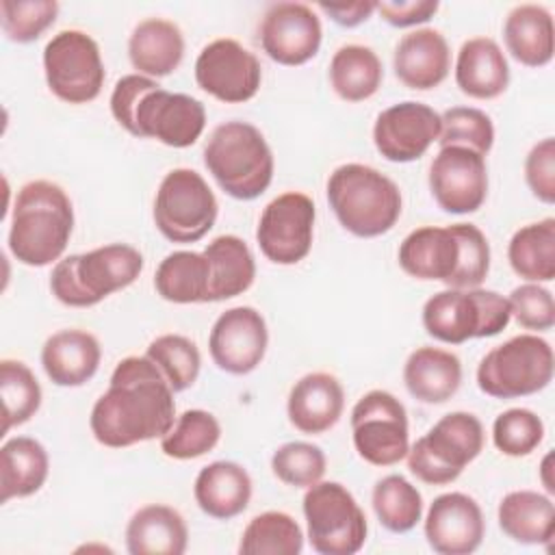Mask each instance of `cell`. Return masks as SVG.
Here are the masks:
<instances>
[{
    "mask_svg": "<svg viewBox=\"0 0 555 555\" xmlns=\"http://www.w3.org/2000/svg\"><path fill=\"white\" fill-rule=\"evenodd\" d=\"M399 267L416 280L442 282L449 286L460 269L462 247L453 225H423L412 230L399 245Z\"/></svg>",
    "mask_w": 555,
    "mask_h": 555,
    "instance_id": "cell-22",
    "label": "cell"
},
{
    "mask_svg": "<svg viewBox=\"0 0 555 555\" xmlns=\"http://www.w3.org/2000/svg\"><path fill=\"white\" fill-rule=\"evenodd\" d=\"M43 74L61 102H93L106 78L98 41L78 28L56 33L43 48Z\"/></svg>",
    "mask_w": 555,
    "mask_h": 555,
    "instance_id": "cell-12",
    "label": "cell"
},
{
    "mask_svg": "<svg viewBox=\"0 0 555 555\" xmlns=\"http://www.w3.org/2000/svg\"><path fill=\"white\" fill-rule=\"evenodd\" d=\"M460 238L462 260L457 273L447 288H475L488 278L490 271V243L475 223H453Z\"/></svg>",
    "mask_w": 555,
    "mask_h": 555,
    "instance_id": "cell-46",
    "label": "cell"
},
{
    "mask_svg": "<svg viewBox=\"0 0 555 555\" xmlns=\"http://www.w3.org/2000/svg\"><path fill=\"white\" fill-rule=\"evenodd\" d=\"M50 473L46 447L30 436L9 438L0 449V503L39 492Z\"/></svg>",
    "mask_w": 555,
    "mask_h": 555,
    "instance_id": "cell-32",
    "label": "cell"
},
{
    "mask_svg": "<svg viewBox=\"0 0 555 555\" xmlns=\"http://www.w3.org/2000/svg\"><path fill=\"white\" fill-rule=\"evenodd\" d=\"M186 546V522L169 505H143L126 525V551L130 555H182Z\"/></svg>",
    "mask_w": 555,
    "mask_h": 555,
    "instance_id": "cell-29",
    "label": "cell"
},
{
    "mask_svg": "<svg viewBox=\"0 0 555 555\" xmlns=\"http://www.w3.org/2000/svg\"><path fill=\"white\" fill-rule=\"evenodd\" d=\"M421 319L431 338L462 345L501 334L512 321V310L507 297L490 288H444L423 304Z\"/></svg>",
    "mask_w": 555,
    "mask_h": 555,
    "instance_id": "cell-7",
    "label": "cell"
},
{
    "mask_svg": "<svg viewBox=\"0 0 555 555\" xmlns=\"http://www.w3.org/2000/svg\"><path fill=\"white\" fill-rule=\"evenodd\" d=\"M371 503L379 525L390 533H408L423 518V496L418 488L397 473L382 477L373 486Z\"/></svg>",
    "mask_w": 555,
    "mask_h": 555,
    "instance_id": "cell-37",
    "label": "cell"
},
{
    "mask_svg": "<svg viewBox=\"0 0 555 555\" xmlns=\"http://www.w3.org/2000/svg\"><path fill=\"white\" fill-rule=\"evenodd\" d=\"M332 22H336L338 26H345V28H353V26H360L362 22H366L375 9H377V2H340V4H334V2H319L317 4Z\"/></svg>",
    "mask_w": 555,
    "mask_h": 555,
    "instance_id": "cell-50",
    "label": "cell"
},
{
    "mask_svg": "<svg viewBox=\"0 0 555 555\" xmlns=\"http://www.w3.org/2000/svg\"><path fill=\"white\" fill-rule=\"evenodd\" d=\"M544 440L542 418L527 408H509L492 423V442L507 457H525Z\"/></svg>",
    "mask_w": 555,
    "mask_h": 555,
    "instance_id": "cell-45",
    "label": "cell"
},
{
    "mask_svg": "<svg viewBox=\"0 0 555 555\" xmlns=\"http://www.w3.org/2000/svg\"><path fill=\"white\" fill-rule=\"evenodd\" d=\"M425 540L438 555H470L486 535L479 503L464 492H444L434 499L423 522Z\"/></svg>",
    "mask_w": 555,
    "mask_h": 555,
    "instance_id": "cell-20",
    "label": "cell"
},
{
    "mask_svg": "<svg viewBox=\"0 0 555 555\" xmlns=\"http://www.w3.org/2000/svg\"><path fill=\"white\" fill-rule=\"evenodd\" d=\"M115 121L139 139H156L169 147L193 145L206 128V108L197 98L171 93L143 74L121 76L111 93Z\"/></svg>",
    "mask_w": 555,
    "mask_h": 555,
    "instance_id": "cell-2",
    "label": "cell"
},
{
    "mask_svg": "<svg viewBox=\"0 0 555 555\" xmlns=\"http://www.w3.org/2000/svg\"><path fill=\"white\" fill-rule=\"evenodd\" d=\"M408 392L427 405L449 401L462 384V362L455 353L440 347H418L403 364Z\"/></svg>",
    "mask_w": 555,
    "mask_h": 555,
    "instance_id": "cell-28",
    "label": "cell"
},
{
    "mask_svg": "<svg viewBox=\"0 0 555 555\" xmlns=\"http://www.w3.org/2000/svg\"><path fill=\"white\" fill-rule=\"evenodd\" d=\"M525 182L533 197L544 204L555 202V139L544 137L525 158Z\"/></svg>",
    "mask_w": 555,
    "mask_h": 555,
    "instance_id": "cell-48",
    "label": "cell"
},
{
    "mask_svg": "<svg viewBox=\"0 0 555 555\" xmlns=\"http://www.w3.org/2000/svg\"><path fill=\"white\" fill-rule=\"evenodd\" d=\"M100 360V340L78 327L54 332L41 347V366L48 379L61 388L87 384L98 373Z\"/></svg>",
    "mask_w": 555,
    "mask_h": 555,
    "instance_id": "cell-24",
    "label": "cell"
},
{
    "mask_svg": "<svg viewBox=\"0 0 555 555\" xmlns=\"http://www.w3.org/2000/svg\"><path fill=\"white\" fill-rule=\"evenodd\" d=\"M195 82L202 91L225 104L251 100L262 82L258 56L232 37H221L202 48L195 59Z\"/></svg>",
    "mask_w": 555,
    "mask_h": 555,
    "instance_id": "cell-15",
    "label": "cell"
},
{
    "mask_svg": "<svg viewBox=\"0 0 555 555\" xmlns=\"http://www.w3.org/2000/svg\"><path fill=\"white\" fill-rule=\"evenodd\" d=\"M219 215V204L202 173L176 167L160 180L152 217L158 232L171 243H195L204 238Z\"/></svg>",
    "mask_w": 555,
    "mask_h": 555,
    "instance_id": "cell-10",
    "label": "cell"
},
{
    "mask_svg": "<svg viewBox=\"0 0 555 555\" xmlns=\"http://www.w3.org/2000/svg\"><path fill=\"white\" fill-rule=\"evenodd\" d=\"M145 356L158 366L173 392L191 388L199 377L202 353L197 345L182 334L156 336L147 345Z\"/></svg>",
    "mask_w": 555,
    "mask_h": 555,
    "instance_id": "cell-41",
    "label": "cell"
},
{
    "mask_svg": "<svg viewBox=\"0 0 555 555\" xmlns=\"http://www.w3.org/2000/svg\"><path fill=\"white\" fill-rule=\"evenodd\" d=\"M384 65L377 52L362 43L340 46L330 61V85L345 102H362L377 93Z\"/></svg>",
    "mask_w": 555,
    "mask_h": 555,
    "instance_id": "cell-35",
    "label": "cell"
},
{
    "mask_svg": "<svg viewBox=\"0 0 555 555\" xmlns=\"http://www.w3.org/2000/svg\"><path fill=\"white\" fill-rule=\"evenodd\" d=\"M156 293L171 304H206L210 295V262L204 251H171L154 273Z\"/></svg>",
    "mask_w": 555,
    "mask_h": 555,
    "instance_id": "cell-34",
    "label": "cell"
},
{
    "mask_svg": "<svg viewBox=\"0 0 555 555\" xmlns=\"http://www.w3.org/2000/svg\"><path fill=\"white\" fill-rule=\"evenodd\" d=\"M317 208L312 197L301 191H286L273 197L258 219L256 243L273 264H297L310 249L314 238Z\"/></svg>",
    "mask_w": 555,
    "mask_h": 555,
    "instance_id": "cell-14",
    "label": "cell"
},
{
    "mask_svg": "<svg viewBox=\"0 0 555 555\" xmlns=\"http://www.w3.org/2000/svg\"><path fill=\"white\" fill-rule=\"evenodd\" d=\"M204 256L210 262V295L208 301H225L243 295L256 278V260L249 245L236 234L215 236Z\"/></svg>",
    "mask_w": 555,
    "mask_h": 555,
    "instance_id": "cell-33",
    "label": "cell"
},
{
    "mask_svg": "<svg viewBox=\"0 0 555 555\" xmlns=\"http://www.w3.org/2000/svg\"><path fill=\"white\" fill-rule=\"evenodd\" d=\"M501 531L518 544H551L555 535V505L551 496L535 490L507 492L499 507Z\"/></svg>",
    "mask_w": 555,
    "mask_h": 555,
    "instance_id": "cell-31",
    "label": "cell"
},
{
    "mask_svg": "<svg viewBox=\"0 0 555 555\" xmlns=\"http://www.w3.org/2000/svg\"><path fill=\"white\" fill-rule=\"evenodd\" d=\"M74 232V206L65 189L52 180H30L20 186L11 225L9 251L26 267L59 262Z\"/></svg>",
    "mask_w": 555,
    "mask_h": 555,
    "instance_id": "cell-3",
    "label": "cell"
},
{
    "mask_svg": "<svg viewBox=\"0 0 555 555\" xmlns=\"http://www.w3.org/2000/svg\"><path fill=\"white\" fill-rule=\"evenodd\" d=\"M455 85L473 100H494L509 85V65L492 37L466 39L455 59Z\"/></svg>",
    "mask_w": 555,
    "mask_h": 555,
    "instance_id": "cell-25",
    "label": "cell"
},
{
    "mask_svg": "<svg viewBox=\"0 0 555 555\" xmlns=\"http://www.w3.org/2000/svg\"><path fill=\"white\" fill-rule=\"evenodd\" d=\"M56 0H2L0 26L9 41L30 43L37 41L59 15Z\"/></svg>",
    "mask_w": 555,
    "mask_h": 555,
    "instance_id": "cell-44",
    "label": "cell"
},
{
    "mask_svg": "<svg viewBox=\"0 0 555 555\" xmlns=\"http://www.w3.org/2000/svg\"><path fill=\"white\" fill-rule=\"evenodd\" d=\"M427 182L431 197L444 212H477L488 197L486 156L462 145L440 147L429 165Z\"/></svg>",
    "mask_w": 555,
    "mask_h": 555,
    "instance_id": "cell-16",
    "label": "cell"
},
{
    "mask_svg": "<svg viewBox=\"0 0 555 555\" xmlns=\"http://www.w3.org/2000/svg\"><path fill=\"white\" fill-rule=\"evenodd\" d=\"M512 319L531 332H546L555 325V299L548 288L538 282L516 286L509 297Z\"/></svg>",
    "mask_w": 555,
    "mask_h": 555,
    "instance_id": "cell-47",
    "label": "cell"
},
{
    "mask_svg": "<svg viewBox=\"0 0 555 555\" xmlns=\"http://www.w3.org/2000/svg\"><path fill=\"white\" fill-rule=\"evenodd\" d=\"M308 542L319 555H356L369 533L356 496L338 481H317L301 501Z\"/></svg>",
    "mask_w": 555,
    "mask_h": 555,
    "instance_id": "cell-11",
    "label": "cell"
},
{
    "mask_svg": "<svg viewBox=\"0 0 555 555\" xmlns=\"http://www.w3.org/2000/svg\"><path fill=\"white\" fill-rule=\"evenodd\" d=\"M41 386L28 364L22 360L4 358L0 362L2 436L13 427L30 421L41 405Z\"/></svg>",
    "mask_w": 555,
    "mask_h": 555,
    "instance_id": "cell-39",
    "label": "cell"
},
{
    "mask_svg": "<svg viewBox=\"0 0 555 555\" xmlns=\"http://www.w3.org/2000/svg\"><path fill=\"white\" fill-rule=\"evenodd\" d=\"M221 440V425L206 410H184L171 429L160 438V451L171 460H195L206 455Z\"/></svg>",
    "mask_w": 555,
    "mask_h": 555,
    "instance_id": "cell-40",
    "label": "cell"
},
{
    "mask_svg": "<svg viewBox=\"0 0 555 555\" xmlns=\"http://www.w3.org/2000/svg\"><path fill=\"white\" fill-rule=\"evenodd\" d=\"M503 41L507 52L527 67H544L553 61L555 28L546 7L525 2L516 4L503 22Z\"/></svg>",
    "mask_w": 555,
    "mask_h": 555,
    "instance_id": "cell-30",
    "label": "cell"
},
{
    "mask_svg": "<svg viewBox=\"0 0 555 555\" xmlns=\"http://www.w3.org/2000/svg\"><path fill=\"white\" fill-rule=\"evenodd\" d=\"M440 137V113L414 100L384 108L373 124L375 150L390 163L418 160Z\"/></svg>",
    "mask_w": 555,
    "mask_h": 555,
    "instance_id": "cell-19",
    "label": "cell"
},
{
    "mask_svg": "<svg viewBox=\"0 0 555 555\" xmlns=\"http://www.w3.org/2000/svg\"><path fill=\"white\" fill-rule=\"evenodd\" d=\"M251 486L247 468L230 460H217L197 473L193 496L206 516L230 520L247 509L254 490Z\"/></svg>",
    "mask_w": 555,
    "mask_h": 555,
    "instance_id": "cell-27",
    "label": "cell"
},
{
    "mask_svg": "<svg viewBox=\"0 0 555 555\" xmlns=\"http://www.w3.org/2000/svg\"><path fill=\"white\" fill-rule=\"evenodd\" d=\"M436 0H408V2H377L382 20L395 28H410L429 22L438 11Z\"/></svg>",
    "mask_w": 555,
    "mask_h": 555,
    "instance_id": "cell-49",
    "label": "cell"
},
{
    "mask_svg": "<svg viewBox=\"0 0 555 555\" xmlns=\"http://www.w3.org/2000/svg\"><path fill=\"white\" fill-rule=\"evenodd\" d=\"M345 410V388L336 375L314 371L299 377L286 401L291 425L308 436H319L332 429Z\"/></svg>",
    "mask_w": 555,
    "mask_h": 555,
    "instance_id": "cell-23",
    "label": "cell"
},
{
    "mask_svg": "<svg viewBox=\"0 0 555 555\" xmlns=\"http://www.w3.org/2000/svg\"><path fill=\"white\" fill-rule=\"evenodd\" d=\"M555 371L548 340L538 334H518L492 347L477 366V386L492 399H518L544 390Z\"/></svg>",
    "mask_w": 555,
    "mask_h": 555,
    "instance_id": "cell-9",
    "label": "cell"
},
{
    "mask_svg": "<svg viewBox=\"0 0 555 555\" xmlns=\"http://www.w3.org/2000/svg\"><path fill=\"white\" fill-rule=\"evenodd\" d=\"M258 39L271 61L297 67L317 56L323 26L314 9L304 2H273L260 20Z\"/></svg>",
    "mask_w": 555,
    "mask_h": 555,
    "instance_id": "cell-17",
    "label": "cell"
},
{
    "mask_svg": "<svg viewBox=\"0 0 555 555\" xmlns=\"http://www.w3.org/2000/svg\"><path fill=\"white\" fill-rule=\"evenodd\" d=\"M551 462H553V453L548 451V453L544 455L542 464H540V479H542V486L546 488L548 494L555 492V483H553V479H551Z\"/></svg>",
    "mask_w": 555,
    "mask_h": 555,
    "instance_id": "cell-51",
    "label": "cell"
},
{
    "mask_svg": "<svg viewBox=\"0 0 555 555\" xmlns=\"http://www.w3.org/2000/svg\"><path fill=\"white\" fill-rule=\"evenodd\" d=\"M392 69L408 89L429 91L444 82L451 69V48L436 28L405 33L392 52Z\"/></svg>",
    "mask_w": 555,
    "mask_h": 555,
    "instance_id": "cell-21",
    "label": "cell"
},
{
    "mask_svg": "<svg viewBox=\"0 0 555 555\" xmlns=\"http://www.w3.org/2000/svg\"><path fill=\"white\" fill-rule=\"evenodd\" d=\"M486 431L470 412H449L408 449L410 473L429 486H447L483 451Z\"/></svg>",
    "mask_w": 555,
    "mask_h": 555,
    "instance_id": "cell-8",
    "label": "cell"
},
{
    "mask_svg": "<svg viewBox=\"0 0 555 555\" xmlns=\"http://www.w3.org/2000/svg\"><path fill=\"white\" fill-rule=\"evenodd\" d=\"M512 271L527 282L555 278V219L546 217L518 228L507 243Z\"/></svg>",
    "mask_w": 555,
    "mask_h": 555,
    "instance_id": "cell-36",
    "label": "cell"
},
{
    "mask_svg": "<svg viewBox=\"0 0 555 555\" xmlns=\"http://www.w3.org/2000/svg\"><path fill=\"white\" fill-rule=\"evenodd\" d=\"M304 551V531L286 512H262L243 529L241 555H299Z\"/></svg>",
    "mask_w": 555,
    "mask_h": 555,
    "instance_id": "cell-38",
    "label": "cell"
},
{
    "mask_svg": "<svg viewBox=\"0 0 555 555\" xmlns=\"http://www.w3.org/2000/svg\"><path fill=\"white\" fill-rule=\"evenodd\" d=\"M176 423L173 390L147 356L117 362L108 388L91 408L93 438L108 449H126L163 438Z\"/></svg>",
    "mask_w": 555,
    "mask_h": 555,
    "instance_id": "cell-1",
    "label": "cell"
},
{
    "mask_svg": "<svg viewBox=\"0 0 555 555\" xmlns=\"http://www.w3.org/2000/svg\"><path fill=\"white\" fill-rule=\"evenodd\" d=\"M327 457L321 447L304 440H293L278 447L271 455L273 475L291 488H310L323 479Z\"/></svg>",
    "mask_w": 555,
    "mask_h": 555,
    "instance_id": "cell-43",
    "label": "cell"
},
{
    "mask_svg": "<svg viewBox=\"0 0 555 555\" xmlns=\"http://www.w3.org/2000/svg\"><path fill=\"white\" fill-rule=\"evenodd\" d=\"M143 271V254L128 243H108L54 262L52 295L69 308H91L130 286Z\"/></svg>",
    "mask_w": 555,
    "mask_h": 555,
    "instance_id": "cell-6",
    "label": "cell"
},
{
    "mask_svg": "<svg viewBox=\"0 0 555 555\" xmlns=\"http://www.w3.org/2000/svg\"><path fill=\"white\" fill-rule=\"evenodd\" d=\"M267 347V321L251 306H234L221 312L208 336L212 362L230 375H247L258 369Z\"/></svg>",
    "mask_w": 555,
    "mask_h": 555,
    "instance_id": "cell-18",
    "label": "cell"
},
{
    "mask_svg": "<svg viewBox=\"0 0 555 555\" xmlns=\"http://www.w3.org/2000/svg\"><path fill=\"white\" fill-rule=\"evenodd\" d=\"M204 165L215 182L234 199L260 197L273 180V152L264 134L249 121L219 124L206 145Z\"/></svg>",
    "mask_w": 555,
    "mask_h": 555,
    "instance_id": "cell-5",
    "label": "cell"
},
{
    "mask_svg": "<svg viewBox=\"0 0 555 555\" xmlns=\"http://www.w3.org/2000/svg\"><path fill=\"white\" fill-rule=\"evenodd\" d=\"M327 204L338 223L358 238L390 232L403 208L395 180L362 163H345L330 173Z\"/></svg>",
    "mask_w": 555,
    "mask_h": 555,
    "instance_id": "cell-4",
    "label": "cell"
},
{
    "mask_svg": "<svg viewBox=\"0 0 555 555\" xmlns=\"http://www.w3.org/2000/svg\"><path fill=\"white\" fill-rule=\"evenodd\" d=\"M440 147L462 145L486 156L494 145V124L490 115L475 106H451L440 113Z\"/></svg>",
    "mask_w": 555,
    "mask_h": 555,
    "instance_id": "cell-42",
    "label": "cell"
},
{
    "mask_svg": "<svg viewBox=\"0 0 555 555\" xmlns=\"http://www.w3.org/2000/svg\"><path fill=\"white\" fill-rule=\"evenodd\" d=\"M351 438L358 455L373 466H395L410 449L408 410L388 390H369L351 410Z\"/></svg>",
    "mask_w": 555,
    "mask_h": 555,
    "instance_id": "cell-13",
    "label": "cell"
},
{
    "mask_svg": "<svg viewBox=\"0 0 555 555\" xmlns=\"http://www.w3.org/2000/svg\"><path fill=\"white\" fill-rule=\"evenodd\" d=\"M128 59L137 74L165 78L173 74L184 59V35L180 26L165 17L141 20L128 37Z\"/></svg>",
    "mask_w": 555,
    "mask_h": 555,
    "instance_id": "cell-26",
    "label": "cell"
}]
</instances>
